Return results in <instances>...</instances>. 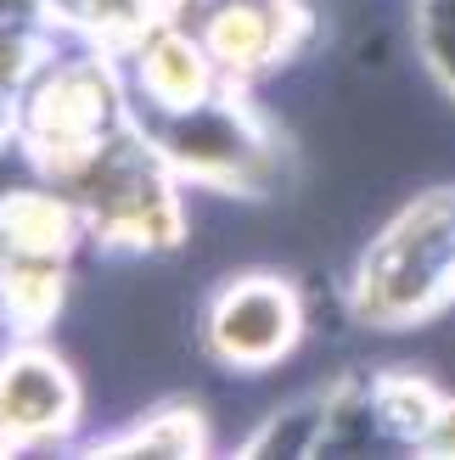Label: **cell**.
Segmentation results:
<instances>
[{"label": "cell", "mask_w": 455, "mask_h": 460, "mask_svg": "<svg viewBox=\"0 0 455 460\" xmlns=\"http://www.w3.org/2000/svg\"><path fill=\"white\" fill-rule=\"evenodd\" d=\"M455 281V197L433 191L411 202L360 264V314L377 326H405L439 309Z\"/></svg>", "instance_id": "cell-1"}, {"label": "cell", "mask_w": 455, "mask_h": 460, "mask_svg": "<svg viewBox=\"0 0 455 460\" xmlns=\"http://www.w3.org/2000/svg\"><path fill=\"white\" fill-rule=\"evenodd\" d=\"M85 197H90V214L102 219L107 236H124L135 247H169L186 230V214H180L174 191L135 146H102L90 157Z\"/></svg>", "instance_id": "cell-2"}, {"label": "cell", "mask_w": 455, "mask_h": 460, "mask_svg": "<svg viewBox=\"0 0 455 460\" xmlns=\"http://www.w3.org/2000/svg\"><path fill=\"white\" fill-rule=\"evenodd\" d=\"M299 337V297L276 275H242L231 281L214 309H209V342L225 365L259 371V365L281 359Z\"/></svg>", "instance_id": "cell-3"}, {"label": "cell", "mask_w": 455, "mask_h": 460, "mask_svg": "<svg viewBox=\"0 0 455 460\" xmlns=\"http://www.w3.org/2000/svg\"><path fill=\"white\" fill-rule=\"evenodd\" d=\"M102 124H107V84L90 67H67V74L51 79V90L34 107V146L51 164L79 169L107 146Z\"/></svg>", "instance_id": "cell-4"}, {"label": "cell", "mask_w": 455, "mask_h": 460, "mask_svg": "<svg viewBox=\"0 0 455 460\" xmlns=\"http://www.w3.org/2000/svg\"><path fill=\"white\" fill-rule=\"evenodd\" d=\"M169 152L180 169H192L197 180L231 191V180L247 174V164L259 157V141L236 112H225L214 102H197V107H180V124L169 129Z\"/></svg>", "instance_id": "cell-5"}, {"label": "cell", "mask_w": 455, "mask_h": 460, "mask_svg": "<svg viewBox=\"0 0 455 460\" xmlns=\"http://www.w3.org/2000/svg\"><path fill=\"white\" fill-rule=\"evenodd\" d=\"M74 421V382L51 354H17L0 371V427L12 438H51Z\"/></svg>", "instance_id": "cell-6"}, {"label": "cell", "mask_w": 455, "mask_h": 460, "mask_svg": "<svg viewBox=\"0 0 455 460\" xmlns=\"http://www.w3.org/2000/svg\"><path fill=\"white\" fill-rule=\"evenodd\" d=\"M281 0H214V12L202 17V51L236 74L264 67L281 51Z\"/></svg>", "instance_id": "cell-7"}, {"label": "cell", "mask_w": 455, "mask_h": 460, "mask_svg": "<svg viewBox=\"0 0 455 460\" xmlns=\"http://www.w3.org/2000/svg\"><path fill=\"white\" fill-rule=\"evenodd\" d=\"M141 84L174 112L209 102V51L192 45L186 34H157L141 51Z\"/></svg>", "instance_id": "cell-8"}, {"label": "cell", "mask_w": 455, "mask_h": 460, "mask_svg": "<svg viewBox=\"0 0 455 460\" xmlns=\"http://www.w3.org/2000/svg\"><path fill=\"white\" fill-rule=\"evenodd\" d=\"M0 236L12 242V252L51 259V252H62L67 236H74V219H67V208L51 191H12L0 202Z\"/></svg>", "instance_id": "cell-9"}, {"label": "cell", "mask_w": 455, "mask_h": 460, "mask_svg": "<svg viewBox=\"0 0 455 460\" xmlns=\"http://www.w3.org/2000/svg\"><path fill=\"white\" fill-rule=\"evenodd\" d=\"M62 297V275L57 264H45L40 252H17V264L6 270V309L17 326H45Z\"/></svg>", "instance_id": "cell-10"}, {"label": "cell", "mask_w": 455, "mask_h": 460, "mask_svg": "<svg viewBox=\"0 0 455 460\" xmlns=\"http://www.w3.org/2000/svg\"><path fill=\"white\" fill-rule=\"evenodd\" d=\"M377 410H382V421H388V427L422 438L439 404H433V394H427L422 376H388V382H382V394H377Z\"/></svg>", "instance_id": "cell-11"}, {"label": "cell", "mask_w": 455, "mask_h": 460, "mask_svg": "<svg viewBox=\"0 0 455 460\" xmlns=\"http://www.w3.org/2000/svg\"><path fill=\"white\" fill-rule=\"evenodd\" d=\"M427 51L439 74L455 84V0H427Z\"/></svg>", "instance_id": "cell-12"}, {"label": "cell", "mask_w": 455, "mask_h": 460, "mask_svg": "<svg viewBox=\"0 0 455 460\" xmlns=\"http://www.w3.org/2000/svg\"><path fill=\"white\" fill-rule=\"evenodd\" d=\"M427 449H439V455H455V404H439L433 410V421H427Z\"/></svg>", "instance_id": "cell-13"}, {"label": "cell", "mask_w": 455, "mask_h": 460, "mask_svg": "<svg viewBox=\"0 0 455 460\" xmlns=\"http://www.w3.org/2000/svg\"><path fill=\"white\" fill-rule=\"evenodd\" d=\"M6 438H12V432H6V427H0V449H6Z\"/></svg>", "instance_id": "cell-14"}]
</instances>
